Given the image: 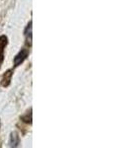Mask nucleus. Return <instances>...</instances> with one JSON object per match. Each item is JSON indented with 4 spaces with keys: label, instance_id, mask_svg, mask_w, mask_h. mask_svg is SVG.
I'll return each instance as SVG.
<instances>
[{
    "label": "nucleus",
    "instance_id": "nucleus-2",
    "mask_svg": "<svg viewBox=\"0 0 131 148\" xmlns=\"http://www.w3.org/2000/svg\"><path fill=\"white\" fill-rule=\"evenodd\" d=\"M6 45H7V38L5 36L0 37V66H1V63L4 58V49H5Z\"/></svg>",
    "mask_w": 131,
    "mask_h": 148
},
{
    "label": "nucleus",
    "instance_id": "nucleus-1",
    "mask_svg": "<svg viewBox=\"0 0 131 148\" xmlns=\"http://www.w3.org/2000/svg\"><path fill=\"white\" fill-rule=\"evenodd\" d=\"M28 54H29L28 49H22V51H21L17 56H15V58H14V65L15 66L20 65V64L28 57Z\"/></svg>",
    "mask_w": 131,
    "mask_h": 148
},
{
    "label": "nucleus",
    "instance_id": "nucleus-5",
    "mask_svg": "<svg viewBox=\"0 0 131 148\" xmlns=\"http://www.w3.org/2000/svg\"><path fill=\"white\" fill-rule=\"evenodd\" d=\"M11 76H12V72H11V70H9V71H7V72L5 73V75L3 76V78L1 79L2 81V84H3V82L6 80V83H5V86H8L9 85V83H10V81H11Z\"/></svg>",
    "mask_w": 131,
    "mask_h": 148
},
{
    "label": "nucleus",
    "instance_id": "nucleus-6",
    "mask_svg": "<svg viewBox=\"0 0 131 148\" xmlns=\"http://www.w3.org/2000/svg\"><path fill=\"white\" fill-rule=\"evenodd\" d=\"M21 120L27 123H32V113H31V111L27 112V113L24 114L22 118H21Z\"/></svg>",
    "mask_w": 131,
    "mask_h": 148
},
{
    "label": "nucleus",
    "instance_id": "nucleus-4",
    "mask_svg": "<svg viewBox=\"0 0 131 148\" xmlns=\"http://www.w3.org/2000/svg\"><path fill=\"white\" fill-rule=\"evenodd\" d=\"M25 36H26V38H27V42L28 44L30 42V45H31L32 44V22H30L27 29H26Z\"/></svg>",
    "mask_w": 131,
    "mask_h": 148
},
{
    "label": "nucleus",
    "instance_id": "nucleus-3",
    "mask_svg": "<svg viewBox=\"0 0 131 148\" xmlns=\"http://www.w3.org/2000/svg\"><path fill=\"white\" fill-rule=\"evenodd\" d=\"M20 143V137H19L17 132H12L11 136H10V140H9V144H10L11 147H17Z\"/></svg>",
    "mask_w": 131,
    "mask_h": 148
}]
</instances>
